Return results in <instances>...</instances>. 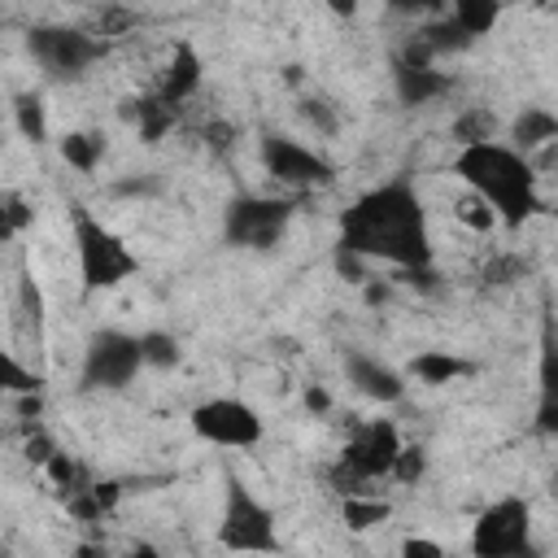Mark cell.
Segmentation results:
<instances>
[{
	"instance_id": "obj_1",
	"label": "cell",
	"mask_w": 558,
	"mask_h": 558,
	"mask_svg": "<svg viewBox=\"0 0 558 558\" xmlns=\"http://www.w3.org/2000/svg\"><path fill=\"white\" fill-rule=\"evenodd\" d=\"M336 248L353 253L357 262H384L392 270H423L432 266V227L427 205L410 174H392L362 196L349 201L340 214Z\"/></svg>"
},
{
	"instance_id": "obj_2",
	"label": "cell",
	"mask_w": 558,
	"mask_h": 558,
	"mask_svg": "<svg viewBox=\"0 0 558 558\" xmlns=\"http://www.w3.org/2000/svg\"><path fill=\"white\" fill-rule=\"evenodd\" d=\"M453 174L506 227H523L532 214H541V192H536V166H532V157H519L501 140L458 148L453 153Z\"/></svg>"
},
{
	"instance_id": "obj_3",
	"label": "cell",
	"mask_w": 558,
	"mask_h": 558,
	"mask_svg": "<svg viewBox=\"0 0 558 558\" xmlns=\"http://www.w3.org/2000/svg\"><path fill=\"white\" fill-rule=\"evenodd\" d=\"M70 231H74V257H78V288L83 296L109 292L126 279L140 275V257L131 253V244L105 227L83 201H70Z\"/></svg>"
},
{
	"instance_id": "obj_4",
	"label": "cell",
	"mask_w": 558,
	"mask_h": 558,
	"mask_svg": "<svg viewBox=\"0 0 558 558\" xmlns=\"http://www.w3.org/2000/svg\"><path fill=\"white\" fill-rule=\"evenodd\" d=\"M401 432L392 418H366L349 432L336 466L327 471V484L340 493V497H362L375 480L392 475V462L401 453Z\"/></svg>"
},
{
	"instance_id": "obj_5",
	"label": "cell",
	"mask_w": 558,
	"mask_h": 558,
	"mask_svg": "<svg viewBox=\"0 0 558 558\" xmlns=\"http://www.w3.org/2000/svg\"><path fill=\"white\" fill-rule=\"evenodd\" d=\"M218 545H222L227 554H244V558H275V554L283 549L275 510H270L235 471H227V484H222Z\"/></svg>"
},
{
	"instance_id": "obj_6",
	"label": "cell",
	"mask_w": 558,
	"mask_h": 558,
	"mask_svg": "<svg viewBox=\"0 0 558 558\" xmlns=\"http://www.w3.org/2000/svg\"><path fill=\"white\" fill-rule=\"evenodd\" d=\"M292 218H296V201L292 196L240 192L222 209V244L244 248V253H270L275 244H283Z\"/></svg>"
},
{
	"instance_id": "obj_7",
	"label": "cell",
	"mask_w": 558,
	"mask_h": 558,
	"mask_svg": "<svg viewBox=\"0 0 558 558\" xmlns=\"http://www.w3.org/2000/svg\"><path fill=\"white\" fill-rule=\"evenodd\" d=\"M471 558H541L532 536V506L519 493L488 501L471 523Z\"/></svg>"
},
{
	"instance_id": "obj_8",
	"label": "cell",
	"mask_w": 558,
	"mask_h": 558,
	"mask_svg": "<svg viewBox=\"0 0 558 558\" xmlns=\"http://www.w3.org/2000/svg\"><path fill=\"white\" fill-rule=\"evenodd\" d=\"M26 52L48 78L78 83L109 52V44L96 31H83V26H31L26 31Z\"/></svg>"
},
{
	"instance_id": "obj_9",
	"label": "cell",
	"mask_w": 558,
	"mask_h": 558,
	"mask_svg": "<svg viewBox=\"0 0 558 558\" xmlns=\"http://www.w3.org/2000/svg\"><path fill=\"white\" fill-rule=\"evenodd\" d=\"M144 371L140 362V336L122 327H100L87 336L83 366H78V392H122Z\"/></svg>"
},
{
	"instance_id": "obj_10",
	"label": "cell",
	"mask_w": 558,
	"mask_h": 558,
	"mask_svg": "<svg viewBox=\"0 0 558 558\" xmlns=\"http://www.w3.org/2000/svg\"><path fill=\"white\" fill-rule=\"evenodd\" d=\"M257 157H262V170L288 192H314V187H331L336 183V166L323 153H314L310 144L292 140V135L262 131Z\"/></svg>"
},
{
	"instance_id": "obj_11",
	"label": "cell",
	"mask_w": 558,
	"mask_h": 558,
	"mask_svg": "<svg viewBox=\"0 0 558 558\" xmlns=\"http://www.w3.org/2000/svg\"><path fill=\"white\" fill-rule=\"evenodd\" d=\"M187 423L205 445H218V449H253L266 436L262 410L240 397H205L192 405Z\"/></svg>"
},
{
	"instance_id": "obj_12",
	"label": "cell",
	"mask_w": 558,
	"mask_h": 558,
	"mask_svg": "<svg viewBox=\"0 0 558 558\" xmlns=\"http://www.w3.org/2000/svg\"><path fill=\"white\" fill-rule=\"evenodd\" d=\"M344 379L366 397V401H379V405H397L405 397V375L388 362H379L375 353L366 349H344Z\"/></svg>"
},
{
	"instance_id": "obj_13",
	"label": "cell",
	"mask_w": 558,
	"mask_h": 558,
	"mask_svg": "<svg viewBox=\"0 0 558 558\" xmlns=\"http://www.w3.org/2000/svg\"><path fill=\"white\" fill-rule=\"evenodd\" d=\"M453 74L440 70V65H405V61H392V92L405 109H423V105H436L453 92Z\"/></svg>"
},
{
	"instance_id": "obj_14",
	"label": "cell",
	"mask_w": 558,
	"mask_h": 558,
	"mask_svg": "<svg viewBox=\"0 0 558 558\" xmlns=\"http://www.w3.org/2000/svg\"><path fill=\"white\" fill-rule=\"evenodd\" d=\"M201 78H205L201 52H196L187 39H179V44H174V57H170V65H166V74H161V83H157V96H161L166 105L183 109V105L201 92Z\"/></svg>"
},
{
	"instance_id": "obj_15",
	"label": "cell",
	"mask_w": 558,
	"mask_h": 558,
	"mask_svg": "<svg viewBox=\"0 0 558 558\" xmlns=\"http://www.w3.org/2000/svg\"><path fill=\"white\" fill-rule=\"evenodd\" d=\"M179 113H183V109L166 105L157 92H144V96H131V100H122V118L140 126V140H144V144H157V140H166V131L179 122Z\"/></svg>"
},
{
	"instance_id": "obj_16",
	"label": "cell",
	"mask_w": 558,
	"mask_h": 558,
	"mask_svg": "<svg viewBox=\"0 0 558 558\" xmlns=\"http://www.w3.org/2000/svg\"><path fill=\"white\" fill-rule=\"evenodd\" d=\"M558 140V118H554V109H545V105H523L519 113H514V122H510V148L519 153V157H527V153H536V148H549Z\"/></svg>"
},
{
	"instance_id": "obj_17",
	"label": "cell",
	"mask_w": 558,
	"mask_h": 558,
	"mask_svg": "<svg viewBox=\"0 0 558 558\" xmlns=\"http://www.w3.org/2000/svg\"><path fill=\"white\" fill-rule=\"evenodd\" d=\"M475 371V362H466V357H458V353H449V349H423L414 362H410V375L418 379V384H453V379H462V375H471Z\"/></svg>"
},
{
	"instance_id": "obj_18",
	"label": "cell",
	"mask_w": 558,
	"mask_h": 558,
	"mask_svg": "<svg viewBox=\"0 0 558 558\" xmlns=\"http://www.w3.org/2000/svg\"><path fill=\"white\" fill-rule=\"evenodd\" d=\"M449 135L458 140V148H466V144H488V140H497V113H493L488 105H462V109L453 113V122H449Z\"/></svg>"
},
{
	"instance_id": "obj_19",
	"label": "cell",
	"mask_w": 558,
	"mask_h": 558,
	"mask_svg": "<svg viewBox=\"0 0 558 558\" xmlns=\"http://www.w3.org/2000/svg\"><path fill=\"white\" fill-rule=\"evenodd\" d=\"M445 17H449L466 39H480V35H488V31L501 22V4H497V0H458L453 9H445Z\"/></svg>"
},
{
	"instance_id": "obj_20",
	"label": "cell",
	"mask_w": 558,
	"mask_h": 558,
	"mask_svg": "<svg viewBox=\"0 0 558 558\" xmlns=\"http://www.w3.org/2000/svg\"><path fill=\"white\" fill-rule=\"evenodd\" d=\"M414 39H418V44L432 52V61L453 57V52H466V48L475 44V39H466V35H462V31H458V26H453L445 13H440V17H432V22H423V26L414 31Z\"/></svg>"
},
{
	"instance_id": "obj_21",
	"label": "cell",
	"mask_w": 558,
	"mask_h": 558,
	"mask_svg": "<svg viewBox=\"0 0 558 558\" xmlns=\"http://www.w3.org/2000/svg\"><path fill=\"white\" fill-rule=\"evenodd\" d=\"M140 362H144V371H174V366L183 362L179 336H170V331H161V327L140 331Z\"/></svg>"
},
{
	"instance_id": "obj_22",
	"label": "cell",
	"mask_w": 558,
	"mask_h": 558,
	"mask_svg": "<svg viewBox=\"0 0 558 558\" xmlns=\"http://www.w3.org/2000/svg\"><path fill=\"white\" fill-rule=\"evenodd\" d=\"M61 157L78 170V174H92L100 161H105V135L100 131H70L61 140Z\"/></svg>"
},
{
	"instance_id": "obj_23",
	"label": "cell",
	"mask_w": 558,
	"mask_h": 558,
	"mask_svg": "<svg viewBox=\"0 0 558 558\" xmlns=\"http://www.w3.org/2000/svg\"><path fill=\"white\" fill-rule=\"evenodd\" d=\"M13 122H17L22 140H31V144H44L48 140V113H44L39 92H17L13 96Z\"/></svg>"
},
{
	"instance_id": "obj_24",
	"label": "cell",
	"mask_w": 558,
	"mask_h": 558,
	"mask_svg": "<svg viewBox=\"0 0 558 558\" xmlns=\"http://www.w3.org/2000/svg\"><path fill=\"white\" fill-rule=\"evenodd\" d=\"M392 514V506L388 501H379V497H344V506H340V519H344V527L349 532H371L375 523H384Z\"/></svg>"
},
{
	"instance_id": "obj_25",
	"label": "cell",
	"mask_w": 558,
	"mask_h": 558,
	"mask_svg": "<svg viewBox=\"0 0 558 558\" xmlns=\"http://www.w3.org/2000/svg\"><path fill=\"white\" fill-rule=\"evenodd\" d=\"M527 275H532V266H527L523 253H497L484 266V288H510V283H519Z\"/></svg>"
},
{
	"instance_id": "obj_26",
	"label": "cell",
	"mask_w": 558,
	"mask_h": 558,
	"mask_svg": "<svg viewBox=\"0 0 558 558\" xmlns=\"http://www.w3.org/2000/svg\"><path fill=\"white\" fill-rule=\"evenodd\" d=\"M140 22H144V13H140V9H126V4H105V9L96 13V35L109 44V39H118V35H131Z\"/></svg>"
},
{
	"instance_id": "obj_27",
	"label": "cell",
	"mask_w": 558,
	"mask_h": 558,
	"mask_svg": "<svg viewBox=\"0 0 558 558\" xmlns=\"http://www.w3.org/2000/svg\"><path fill=\"white\" fill-rule=\"evenodd\" d=\"M13 392V397H31L39 392V375H31L9 349H0V397Z\"/></svg>"
},
{
	"instance_id": "obj_28",
	"label": "cell",
	"mask_w": 558,
	"mask_h": 558,
	"mask_svg": "<svg viewBox=\"0 0 558 558\" xmlns=\"http://www.w3.org/2000/svg\"><path fill=\"white\" fill-rule=\"evenodd\" d=\"M296 113H301L318 135H327V140L340 131V113H336V105H331L327 96H301V100H296Z\"/></svg>"
},
{
	"instance_id": "obj_29",
	"label": "cell",
	"mask_w": 558,
	"mask_h": 558,
	"mask_svg": "<svg viewBox=\"0 0 558 558\" xmlns=\"http://www.w3.org/2000/svg\"><path fill=\"white\" fill-rule=\"evenodd\" d=\"M31 222V209L17 192H0V244H9L17 231H26Z\"/></svg>"
},
{
	"instance_id": "obj_30",
	"label": "cell",
	"mask_w": 558,
	"mask_h": 558,
	"mask_svg": "<svg viewBox=\"0 0 558 558\" xmlns=\"http://www.w3.org/2000/svg\"><path fill=\"white\" fill-rule=\"evenodd\" d=\"M201 144L209 148V157H231L235 144H240V131H235L227 118H214V122L201 126Z\"/></svg>"
},
{
	"instance_id": "obj_31",
	"label": "cell",
	"mask_w": 558,
	"mask_h": 558,
	"mask_svg": "<svg viewBox=\"0 0 558 558\" xmlns=\"http://www.w3.org/2000/svg\"><path fill=\"white\" fill-rule=\"evenodd\" d=\"M161 192H166V183L157 174H126V179L109 183V196H126V201H153Z\"/></svg>"
},
{
	"instance_id": "obj_32",
	"label": "cell",
	"mask_w": 558,
	"mask_h": 558,
	"mask_svg": "<svg viewBox=\"0 0 558 558\" xmlns=\"http://www.w3.org/2000/svg\"><path fill=\"white\" fill-rule=\"evenodd\" d=\"M423 475H427V449H423V445H401V453H397L388 480H397V484H418Z\"/></svg>"
},
{
	"instance_id": "obj_33",
	"label": "cell",
	"mask_w": 558,
	"mask_h": 558,
	"mask_svg": "<svg viewBox=\"0 0 558 558\" xmlns=\"http://www.w3.org/2000/svg\"><path fill=\"white\" fill-rule=\"evenodd\" d=\"M458 218H462L466 227H475V231H488V227L497 222V218L488 214V205H484V201H475V196H466V201H462V209H458Z\"/></svg>"
},
{
	"instance_id": "obj_34",
	"label": "cell",
	"mask_w": 558,
	"mask_h": 558,
	"mask_svg": "<svg viewBox=\"0 0 558 558\" xmlns=\"http://www.w3.org/2000/svg\"><path fill=\"white\" fill-rule=\"evenodd\" d=\"M401 558H445V545L432 536H405L401 541Z\"/></svg>"
},
{
	"instance_id": "obj_35",
	"label": "cell",
	"mask_w": 558,
	"mask_h": 558,
	"mask_svg": "<svg viewBox=\"0 0 558 558\" xmlns=\"http://www.w3.org/2000/svg\"><path fill=\"white\" fill-rule=\"evenodd\" d=\"M17 292H22V314L26 318H44V296H39V288H35V279L31 275H22V283H17Z\"/></svg>"
},
{
	"instance_id": "obj_36",
	"label": "cell",
	"mask_w": 558,
	"mask_h": 558,
	"mask_svg": "<svg viewBox=\"0 0 558 558\" xmlns=\"http://www.w3.org/2000/svg\"><path fill=\"white\" fill-rule=\"evenodd\" d=\"M52 453H57V445H52L44 432H35V436L26 440V458H31L35 466H48V458H52Z\"/></svg>"
},
{
	"instance_id": "obj_37",
	"label": "cell",
	"mask_w": 558,
	"mask_h": 558,
	"mask_svg": "<svg viewBox=\"0 0 558 558\" xmlns=\"http://www.w3.org/2000/svg\"><path fill=\"white\" fill-rule=\"evenodd\" d=\"M305 410H314V414H327V410H331V397H327V388L310 384V388H305Z\"/></svg>"
},
{
	"instance_id": "obj_38",
	"label": "cell",
	"mask_w": 558,
	"mask_h": 558,
	"mask_svg": "<svg viewBox=\"0 0 558 558\" xmlns=\"http://www.w3.org/2000/svg\"><path fill=\"white\" fill-rule=\"evenodd\" d=\"M122 558H166V554H161V549H157L153 541H131Z\"/></svg>"
},
{
	"instance_id": "obj_39",
	"label": "cell",
	"mask_w": 558,
	"mask_h": 558,
	"mask_svg": "<svg viewBox=\"0 0 558 558\" xmlns=\"http://www.w3.org/2000/svg\"><path fill=\"white\" fill-rule=\"evenodd\" d=\"M366 301H375V305H379V301H388V288H379V283H371V288H366Z\"/></svg>"
},
{
	"instance_id": "obj_40",
	"label": "cell",
	"mask_w": 558,
	"mask_h": 558,
	"mask_svg": "<svg viewBox=\"0 0 558 558\" xmlns=\"http://www.w3.org/2000/svg\"><path fill=\"white\" fill-rule=\"evenodd\" d=\"M78 558H105V549L100 545H78Z\"/></svg>"
},
{
	"instance_id": "obj_41",
	"label": "cell",
	"mask_w": 558,
	"mask_h": 558,
	"mask_svg": "<svg viewBox=\"0 0 558 558\" xmlns=\"http://www.w3.org/2000/svg\"><path fill=\"white\" fill-rule=\"evenodd\" d=\"M0 445H4V432H0Z\"/></svg>"
},
{
	"instance_id": "obj_42",
	"label": "cell",
	"mask_w": 558,
	"mask_h": 558,
	"mask_svg": "<svg viewBox=\"0 0 558 558\" xmlns=\"http://www.w3.org/2000/svg\"><path fill=\"white\" fill-rule=\"evenodd\" d=\"M0 558H9V554H0Z\"/></svg>"
}]
</instances>
